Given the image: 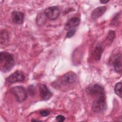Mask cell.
Here are the masks:
<instances>
[{
	"mask_svg": "<svg viewBox=\"0 0 122 122\" xmlns=\"http://www.w3.org/2000/svg\"><path fill=\"white\" fill-rule=\"evenodd\" d=\"M15 65V61L11 54L7 51L0 53V68L4 73L10 71Z\"/></svg>",
	"mask_w": 122,
	"mask_h": 122,
	"instance_id": "obj_1",
	"label": "cell"
},
{
	"mask_svg": "<svg viewBox=\"0 0 122 122\" xmlns=\"http://www.w3.org/2000/svg\"><path fill=\"white\" fill-rule=\"evenodd\" d=\"M94 96L96 97V99L92 104V111L96 113L105 111L107 108L105 93L96 95Z\"/></svg>",
	"mask_w": 122,
	"mask_h": 122,
	"instance_id": "obj_2",
	"label": "cell"
},
{
	"mask_svg": "<svg viewBox=\"0 0 122 122\" xmlns=\"http://www.w3.org/2000/svg\"><path fill=\"white\" fill-rule=\"evenodd\" d=\"M10 92L13 94L18 102H24L27 98V92L24 87L21 86H16L10 89Z\"/></svg>",
	"mask_w": 122,
	"mask_h": 122,
	"instance_id": "obj_3",
	"label": "cell"
},
{
	"mask_svg": "<svg viewBox=\"0 0 122 122\" xmlns=\"http://www.w3.org/2000/svg\"><path fill=\"white\" fill-rule=\"evenodd\" d=\"M44 13L45 16L50 20H55L60 16L61 11L57 6H51L45 9Z\"/></svg>",
	"mask_w": 122,
	"mask_h": 122,
	"instance_id": "obj_4",
	"label": "cell"
},
{
	"mask_svg": "<svg viewBox=\"0 0 122 122\" xmlns=\"http://www.w3.org/2000/svg\"><path fill=\"white\" fill-rule=\"evenodd\" d=\"M25 77L23 72L20 71H17L10 75L6 78V81L9 83L21 82L25 80Z\"/></svg>",
	"mask_w": 122,
	"mask_h": 122,
	"instance_id": "obj_5",
	"label": "cell"
},
{
	"mask_svg": "<svg viewBox=\"0 0 122 122\" xmlns=\"http://www.w3.org/2000/svg\"><path fill=\"white\" fill-rule=\"evenodd\" d=\"M40 95L41 99L43 101L49 100L52 96V92L44 84H41L39 86Z\"/></svg>",
	"mask_w": 122,
	"mask_h": 122,
	"instance_id": "obj_6",
	"label": "cell"
},
{
	"mask_svg": "<svg viewBox=\"0 0 122 122\" xmlns=\"http://www.w3.org/2000/svg\"><path fill=\"white\" fill-rule=\"evenodd\" d=\"M77 80L76 74L73 71H69L62 75L61 78V82L64 84L74 83Z\"/></svg>",
	"mask_w": 122,
	"mask_h": 122,
	"instance_id": "obj_7",
	"label": "cell"
},
{
	"mask_svg": "<svg viewBox=\"0 0 122 122\" xmlns=\"http://www.w3.org/2000/svg\"><path fill=\"white\" fill-rule=\"evenodd\" d=\"M80 19L79 18L76 17H72L67 20L65 25V29L69 31L78 26L80 24Z\"/></svg>",
	"mask_w": 122,
	"mask_h": 122,
	"instance_id": "obj_8",
	"label": "cell"
},
{
	"mask_svg": "<svg viewBox=\"0 0 122 122\" xmlns=\"http://www.w3.org/2000/svg\"><path fill=\"white\" fill-rule=\"evenodd\" d=\"M12 21L16 24H21L23 23L24 19L23 13L18 11H14L11 14Z\"/></svg>",
	"mask_w": 122,
	"mask_h": 122,
	"instance_id": "obj_9",
	"label": "cell"
},
{
	"mask_svg": "<svg viewBox=\"0 0 122 122\" xmlns=\"http://www.w3.org/2000/svg\"><path fill=\"white\" fill-rule=\"evenodd\" d=\"M107 8L106 6H100L94 10H93L92 14L91 17L94 20H96L101 17L106 10Z\"/></svg>",
	"mask_w": 122,
	"mask_h": 122,
	"instance_id": "obj_10",
	"label": "cell"
},
{
	"mask_svg": "<svg viewBox=\"0 0 122 122\" xmlns=\"http://www.w3.org/2000/svg\"><path fill=\"white\" fill-rule=\"evenodd\" d=\"M113 68L116 72L120 74L122 73V55L121 53L118 54L116 56L113 61Z\"/></svg>",
	"mask_w": 122,
	"mask_h": 122,
	"instance_id": "obj_11",
	"label": "cell"
},
{
	"mask_svg": "<svg viewBox=\"0 0 122 122\" xmlns=\"http://www.w3.org/2000/svg\"><path fill=\"white\" fill-rule=\"evenodd\" d=\"M102 52V45L100 44L97 45L93 53V57L94 59L96 61H99L101 58Z\"/></svg>",
	"mask_w": 122,
	"mask_h": 122,
	"instance_id": "obj_12",
	"label": "cell"
},
{
	"mask_svg": "<svg viewBox=\"0 0 122 122\" xmlns=\"http://www.w3.org/2000/svg\"><path fill=\"white\" fill-rule=\"evenodd\" d=\"M115 33L113 30H111L109 31V32L108 33V35L106 37V41L107 43H108L109 45L111 44L112 42L113 41V40L115 38Z\"/></svg>",
	"mask_w": 122,
	"mask_h": 122,
	"instance_id": "obj_13",
	"label": "cell"
},
{
	"mask_svg": "<svg viewBox=\"0 0 122 122\" xmlns=\"http://www.w3.org/2000/svg\"><path fill=\"white\" fill-rule=\"evenodd\" d=\"M114 92L115 93L119 96L120 98H122V82L121 81L117 83L114 87Z\"/></svg>",
	"mask_w": 122,
	"mask_h": 122,
	"instance_id": "obj_14",
	"label": "cell"
},
{
	"mask_svg": "<svg viewBox=\"0 0 122 122\" xmlns=\"http://www.w3.org/2000/svg\"><path fill=\"white\" fill-rule=\"evenodd\" d=\"M9 36L7 32L5 30H2L0 31V41L1 43L6 42L8 41Z\"/></svg>",
	"mask_w": 122,
	"mask_h": 122,
	"instance_id": "obj_15",
	"label": "cell"
},
{
	"mask_svg": "<svg viewBox=\"0 0 122 122\" xmlns=\"http://www.w3.org/2000/svg\"><path fill=\"white\" fill-rule=\"evenodd\" d=\"M28 92L29 94L31 96H33L35 94V88L34 85H30L28 87Z\"/></svg>",
	"mask_w": 122,
	"mask_h": 122,
	"instance_id": "obj_16",
	"label": "cell"
},
{
	"mask_svg": "<svg viewBox=\"0 0 122 122\" xmlns=\"http://www.w3.org/2000/svg\"><path fill=\"white\" fill-rule=\"evenodd\" d=\"M76 32V30L75 29H73L71 30H69L66 35V37L68 38H71V37H72L74 34Z\"/></svg>",
	"mask_w": 122,
	"mask_h": 122,
	"instance_id": "obj_17",
	"label": "cell"
},
{
	"mask_svg": "<svg viewBox=\"0 0 122 122\" xmlns=\"http://www.w3.org/2000/svg\"><path fill=\"white\" fill-rule=\"evenodd\" d=\"M40 114H41V116H42L43 117H45V116H48L50 114V112L48 110H41L40 112Z\"/></svg>",
	"mask_w": 122,
	"mask_h": 122,
	"instance_id": "obj_18",
	"label": "cell"
},
{
	"mask_svg": "<svg viewBox=\"0 0 122 122\" xmlns=\"http://www.w3.org/2000/svg\"><path fill=\"white\" fill-rule=\"evenodd\" d=\"M56 119L57 121H58L59 122H62L65 120V118L64 116H63L62 115H59L56 117Z\"/></svg>",
	"mask_w": 122,
	"mask_h": 122,
	"instance_id": "obj_19",
	"label": "cell"
},
{
	"mask_svg": "<svg viewBox=\"0 0 122 122\" xmlns=\"http://www.w3.org/2000/svg\"><path fill=\"white\" fill-rule=\"evenodd\" d=\"M109 1V0H102L100 1V2L101 3H102V4H106V3H108Z\"/></svg>",
	"mask_w": 122,
	"mask_h": 122,
	"instance_id": "obj_20",
	"label": "cell"
},
{
	"mask_svg": "<svg viewBox=\"0 0 122 122\" xmlns=\"http://www.w3.org/2000/svg\"><path fill=\"white\" fill-rule=\"evenodd\" d=\"M31 121H40L39 120H35V119H32L31 120Z\"/></svg>",
	"mask_w": 122,
	"mask_h": 122,
	"instance_id": "obj_21",
	"label": "cell"
}]
</instances>
